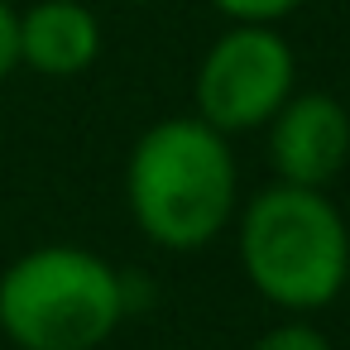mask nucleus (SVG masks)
Instances as JSON below:
<instances>
[{
	"label": "nucleus",
	"instance_id": "obj_1",
	"mask_svg": "<svg viewBox=\"0 0 350 350\" xmlns=\"http://www.w3.org/2000/svg\"><path fill=\"white\" fill-rule=\"evenodd\" d=\"M235 159L230 139L197 116H173L149 125L125 163V206L135 226L173 250H202L235 221Z\"/></svg>",
	"mask_w": 350,
	"mask_h": 350
},
{
	"label": "nucleus",
	"instance_id": "obj_2",
	"mask_svg": "<svg viewBox=\"0 0 350 350\" xmlns=\"http://www.w3.org/2000/svg\"><path fill=\"white\" fill-rule=\"evenodd\" d=\"M240 264L259 297L283 312H317L350 278V230L321 187L273 183L240 216Z\"/></svg>",
	"mask_w": 350,
	"mask_h": 350
},
{
	"label": "nucleus",
	"instance_id": "obj_3",
	"mask_svg": "<svg viewBox=\"0 0 350 350\" xmlns=\"http://www.w3.org/2000/svg\"><path fill=\"white\" fill-rule=\"evenodd\" d=\"M125 312V278L82 245H39L0 273V331L20 350H96Z\"/></svg>",
	"mask_w": 350,
	"mask_h": 350
},
{
	"label": "nucleus",
	"instance_id": "obj_4",
	"mask_svg": "<svg viewBox=\"0 0 350 350\" xmlns=\"http://www.w3.org/2000/svg\"><path fill=\"white\" fill-rule=\"evenodd\" d=\"M297 87V58L278 25H230L197 63V120L211 130L245 135L264 130Z\"/></svg>",
	"mask_w": 350,
	"mask_h": 350
},
{
	"label": "nucleus",
	"instance_id": "obj_5",
	"mask_svg": "<svg viewBox=\"0 0 350 350\" xmlns=\"http://www.w3.org/2000/svg\"><path fill=\"white\" fill-rule=\"evenodd\" d=\"M264 130L278 183L326 192V183L350 163V111L331 92H293Z\"/></svg>",
	"mask_w": 350,
	"mask_h": 350
},
{
	"label": "nucleus",
	"instance_id": "obj_6",
	"mask_svg": "<svg viewBox=\"0 0 350 350\" xmlns=\"http://www.w3.org/2000/svg\"><path fill=\"white\" fill-rule=\"evenodd\" d=\"M15 29L20 68H34L39 77H77L101 53V25L77 0H39L15 15Z\"/></svg>",
	"mask_w": 350,
	"mask_h": 350
},
{
	"label": "nucleus",
	"instance_id": "obj_7",
	"mask_svg": "<svg viewBox=\"0 0 350 350\" xmlns=\"http://www.w3.org/2000/svg\"><path fill=\"white\" fill-rule=\"evenodd\" d=\"M211 5L230 20V25H278L293 10H302L307 0H211Z\"/></svg>",
	"mask_w": 350,
	"mask_h": 350
},
{
	"label": "nucleus",
	"instance_id": "obj_8",
	"mask_svg": "<svg viewBox=\"0 0 350 350\" xmlns=\"http://www.w3.org/2000/svg\"><path fill=\"white\" fill-rule=\"evenodd\" d=\"M254 350H331V340L312 321H278L254 340Z\"/></svg>",
	"mask_w": 350,
	"mask_h": 350
},
{
	"label": "nucleus",
	"instance_id": "obj_9",
	"mask_svg": "<svg viewBox=\"0 0 350 350\" xmlns=\"http://www.w3.org/2000/svg\"><path fill=\"white\" fill-rule=\"evenodd\" d=\"M15 68H20V29H15V10L0 0V87L10 82Z\"/></svg>",
	"mask_w": 350,
	"mask_h": 350
}]
</instances>
